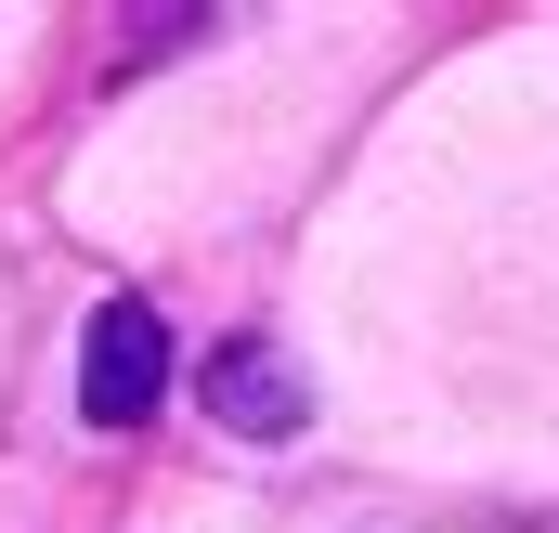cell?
Masks as SVG:
<instances>
[{
    "instance_id": "6da1fadb",
    "label": "cell",
    "mask_w": 559,
    "mask_h": 533,
    "mask_svg": "<svg viewBox=\"0 0 559 533\" xmlns=\"http://www.w3.org/2000/svg\"><path fill=\"white\" fill-rule=\"evenodd\" d=\"M156 403H169V325H156V299H105L92 339H79V416L92 429H143Z\"/></svg>"
},
{
    "instance_id": "7a4b0ae2",
    "label": "cell",
    "mask_w": 559,
    "mask_h": 533,
    "mask_svg": "<svg viewBox=\"0 0 559 533\" xmlns=\"http://www.w3.org/2000/svg\"><path fill=\"white\" fill-rule=\"evenodd\" d=\"M195 403H209L235 442H299V416H312V391H299V365H286L274 339H222L209 378H195Z\"/></svg>"
}]
</instances>
